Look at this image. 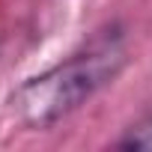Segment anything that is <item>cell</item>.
<instances>
[{
  "label": "cell",
  "mask_w": 152,
  "mask_h": 152,
  "mask_svg": "<svg viewBox=\"0 0 152 152\" xmlns=\"http://www.w3.org/2000/svg\"><path fill=\"white\" fill-rule=\"evenodd\" d=\"M125 33L119 24H107L78 51L27 78L9 96V116L30 131H45L110 87L125 69Z\"/></svg>",
  "instance_id": "6da1fadb"
},
{
  "label": "cell",
  "mask_w": 152,
  "mask_h": 152,
  "mask_svg": "<svg viewBox=\"0 0 152 152\" xmlns=\"http://www.w3.org/2000/svg\"><path fill=\"white\" fill-rule=\"evenodd\" d=\"M113 146H119V149H149L152 152V113H146L131 128H125V134Z\"/></svg>",
  "instance_id": "7a4b0ae2"
}]
</instances>
